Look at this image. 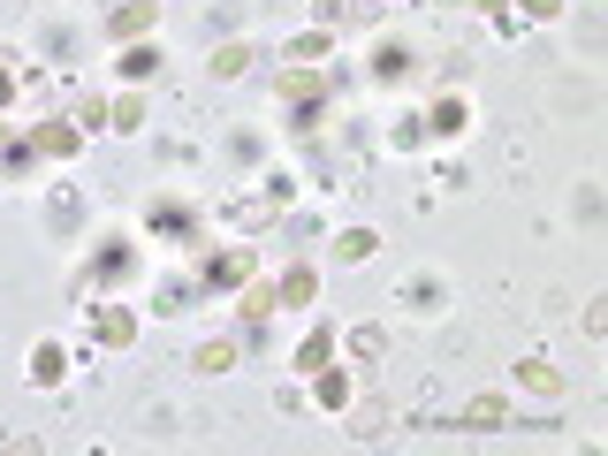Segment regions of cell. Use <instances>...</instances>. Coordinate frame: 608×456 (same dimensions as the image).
Instances as JSON below:
<instances>
[{
	"instance_id": "603a6c76",
	"label": "cell",
	"mask_w": 608,
	"mask_h": 456,
	"mask_svg": "<svg viewBox=\"0 0 608 456\" xmlns=\"http://www.w3.org/2000/svg\"><path fill=\"white\" fill-rule=\"evenodd\" d=\"M404 304H411V312H442V282H411Z\"/></svg>"
},
{
	"instance_id": "4fadbf2b",
	"label": "cell",
	"mask_w": 608,
	"mask_h": 456,
	"mask_svg": "<svg viewBox=\"0 0 608 456\" xmlns=\"http://www.w3.org/2000/svg\"><path fill=\"white\" fill-rule=\"evenodd\" d=\"M115 69H122V77H130V84H145V77H160V46H145V38H130V46H122V61H115Z\"/></svg>"
},
{
	"instance_id": "9c48e42d",
	"label": "cell",
	"mask_w": 608,
	"mask_h": 456,
	"mask_svg": "<svg viewBox=\"0 0 608 456\" xmlns=\"http://www.w3.org/2000/svg\"><path fill=\"white\" fill-rule=\"evenodd\" d=\"M244 365V350L221 335V342H198V358H190V373H206V381H221V373H236Z\"/></svg>"
},
{
	"instance_id": "ffe728a7",
	"label": "cell",
	"mask_w": 608,
	"mask_h": 456,
	"mask_svg": "<svg viewBox=\"0 0 608 456\" xmlns=\"http://www.w3.org/2000/svg\"><path fill=\"white\" fill-rule=\"evenodd\" d=\"M404 69H411V46H396V38H388V46L373 54V77H388V84H396Z\"/></svg>"
},
{
	"instance_id": "ac0fdd59",
	"label": "cell",
	"mask_w": 608,
	"mask_h": 456,
	"mask_svg": "<svg viewBox=\"0 0 608 456\" xmlns=\"http://www.w3.org/2000/svg\"><path fill=\"white\" fill-rule=\"evenodd\" d=\"M373 252H381L373 229H342V236H335V259H342V267H358V259H373Z\"/></svg>"
},
{
	"instance_id": "7c38bea8",
	"label": "cell",
	"mask_w": 608,
	"mask_h": 456,
	"mask_svg": "<svg viewBox=\"0 0 608 456\" xmlns=\"http://www.w3.org/2000/svg\"><path fill=\"white\" fill-rule=\"evenodd\" d=\"M517 388H533V396H548V404H556V396H563V365L525 358V365H517Z\"/></svg>"
},
{
	"instance_id": "5bb4252c",
	"label": "cell",
	"mask_w": 608,
	"mask_h": 456,
	"mask_svg": "<svg viewBox=\"0 0 608 456\" xmlns=\"http://www.w3.org/2000/svg\"><path fill=\"white\" fill-rule=\"evenodd\" d=\"M152 236H167V244H190V236H198V221H190L183 206H152Z\"/></svg>"
},
{
	"instance_id": "2e32d148",
	"label": "cell",
	"mask_w": 608,
	"mask_h": 456,
	"mask_svg": "<svg viewBox=\"0 0 608 456\" xmlns=\"http://www.w3.org/2000/svg\"><path fill=\"white\" fill-rule=\"evenodd\" d=\"M327 358H335V327H312V335L297 342V373H319Z\"/></svg>"
},
{
	"instance_id": "d6986e66",
	"label": "cell",
	"mask_w": 608,
	"mask_h": 456,
	"mask_svg": "<svg viewBox=\"0 0 608 456\" xmlns=\"http://www.w3.org/2000/svg\"><path fill=\"white\" fill-rule=\"evenodd\" d=\"M236 312H244V319L259 327L267 312H282V297H274V290H259V282H244V290H236Z\"/></svg>"
},
{
	"instance_id": "30bf717a",
	"label": "cell",
	"mask_w": 608,
	"mask_h": 456,
	"mask_svg": "<svg viewBox=\"0 0 608 456\" xmlns=\"http://www.w3.org/2000/svg\"><path fill=\"white\" fill-rule=\"evenodd\" d=\"M107 130H115V138H138V130H145V100H138V92H115V100H107Z\"/></svg>"
},
{
	"instance_id": "d4e9b609",
	"label": "cell",
	"mask_w": 608,
	"mask_h": 456,
	"mask_svg": "<svg viewBox=\"0 0 608 456\" xmlns=\"http://www.w3.org/2000/svg\"><path fill=\"white\" fill-rule=\"evenodd\" d=\"M479 8L494 15V31H517V8H510V0H479Z\"/></svg>"
},
{
	"instance_id": "6da1fadb",
	"label": "cell",
	"mask_w": 608,
	"mask_h": 456,
	"mask_svg": "<svg viewBox=\"0 0 608 456\" xmlns=\"http://www.w3.org/2000/svg\"><path fill=\"white\" fill-rule=\"evenodd\" d=\"M77 145H84V130L54 115V122H38V130L23 138V152H15V167H23V160H69V152H77Z\"/></svg>"
},
{
	"instance_id": "cb8c5ba5",
	"label": "cell",
	"mask_w": 608,
	"mask_h": 456,
	"mask_svg": "<svg viewBox=\"0 0 608 456\" xmlns=\"http://www.w3.org/2000/svg\"><path fill=\"white\" fill-rule=\"evenodd\" d=\"M563 0H517V23H556Z\"/></svg>"
},
{
	"instance_id": "5b68a950",
	"label": "cell",
	"mask_w": 608,
	"mask_h": 456,
	"mask_svg": "<svg viewBox=\"0 0 608 456\" xmlns=\"http://www.w3.org/2000/svg\"><path fill=\"white\" fill-rule=\"evenodd\" d=\"M61 381H69V342L46 335V342L31 350V388H61Z\"/></svg>"
},
{
	"instance_id": "3957f363",
	"label": "cell",
	"mask_w": 608,
	"mask_h": 456,
	"mask_svg": "<svg viewBox=\"0 0 608 456\" xmlns=\"http://www.w3.org/2000/svg\"><path fill=\"white\" fill-rule=\"evenodd\" d=\"M92 342L100 350H130L138 342V312L130 304H92Z\"/></svg>"
},
{
	"instance_id": "8992f818",
	"label": "cell",
	"mask_w": 608,
	"mask_h": 456,
	"mask_svg": "<svg viewBox=\"0 0 608 456\" xmlns=\"http://www.w3.org/2000/svg\"><path fill=\"white\" fill-rule=\"evenodd\" d=\"M350 396H358V381H350L342 365H319V373H312V404H319V411H350Z\"/></svg>"
},
{
	"instance_id": "277c9868",
	"label": "cell",
	"mask_w": 608,
	"mask_h": 456,
	"mask_svg": "<svg viewBox=\"0 0 608 456\" xmlns=\"http://www.w3.org/2000/svg\"><path fill=\"white\" fill-rule=\"evenodd\" d=\"M152 23H160V8H152V0H122V8L107 15V38H115V46H130V38H145Z\"/></svg>"
},
{
	"instance_id": "8fae6325",
	"label": "cell",
	"mask_w": 608,
	"mask_h": 456,
	"mask_svg": "<svg viewBox=\"0 0 608 456\" xmlns=\"http://www.w3.org/2000/svg\"><path fill=\"white\" fill-rule=\"evenodd\" d=\"M130 267H138V252H130V244H115V252H100V267L84 274V297H100V282H122Z\"/></svg>"
},
{
	"instance_id": "7402d4cb",
	"label": "cell",
	"mask_w": 608,
	"mask_h": 456,
	"mask_svg": "<svg viewBox=\"0 0 608 456\" xmlns=\"http://www.w3.org/2000/svg\"><path fill=\"white\" fill-rule=\"evenodd\" d=\"M244 69H252V46H221L213 54V77H244Z\"/></svg>"
},
{
	"instance_id": "4316f807",
	"label": "cell",
	"mask_w": 608,
	"mask_h": 456,
	"mask_svg": "<svg viewBox=\"0 0 608 456\" xmlns=\"http://www.w3.org/2000/svg\"><path fill=\"white\" fill-rule=\"evenodd\" d=\"M0 145H8V115H0Z\"/></svg>"
},
{
	"instance_id": "e0dca14e",
	"label": "cell",
	"mask_w": 608,
	"mask_h": 456,
	"mask_svg": "<svg viewBox=\"0 0 608 456\" xmlns=\"http://www.w3.org/2000/svg\"><path fill=\"white\" fill-rule=\"evenodd\" d=\"M327 46H335L327 31H297V38H290V69H319V61H327Z\"/></svg>"
},
{
	"instance_id": "9a60e30c",
	"label": "cell",
	"mask_w": 608,
	"mask_h": 456,
	"mask_svg": "<svg viewBox=\"0 0 608 456\" xmlns=\"http://www.w3.org/2000/svg\"><path fill=\"white\" fill-rule=\"evenodd\" d=\"M274 297H282V304H297V312H304V304L319 297V267H290V274H282V290H274Z\"/></svg>"
},
{
	"instance_id": "83f0119b",
	"label": "cell",
	"mask_w": 608,
	"mask_h": 456,
	"mask_svg": "<svg viewBox=\"0 0 608 456\" xmlns=\"http://www.w3.org/2000/svg\"><path fill=\"white\" fill-rule=\"evenodd\" d=\"M365 8H381V0H365Z\"/></svg>"
},
{
	"instance_id": "484cf974",
	"label": "cell",
	"mask_w": 608,
	"mask_h": 456,
	"mask_svg": "<svg viewBox=\"0 0 608 456\" xmlns=\"http://www.w3.org/2000/svg\"><path fill=\"white\" fill-rule=\"evenodd\" d=\"M15 84H23V77H15V69H8V61H0V115H8V107H15Z\"/></svg>"
},
{
	"instance_id": "44dd1931",
	"label": "cell",
	"mask_w": 608,
	"mask_h": 456,
	"mask_svg": "<svg viewBox=\"0 0 608 456\" xmlns=\"http://www.w3.org/2000/svg\"><path fill=\"white\" fill-rule=\"evenodd\" d=\"M342 342H350V358H358V365H365V358H381V350H388V335H381V327H350V335H342Z\"/></svg>"
},
{
	"instance_id": "52a82bcc",
	"label": "cell",
	"mask_w": 608,
	"mask_h": 456,
	"mask_svg": "<svg viewBox=\"0 0 608 456\" xmlns=\"http://www.w3.org/2000/svg\"><path fill=\"white\" fill-rule=\"evenodd\" d=\"M456 426H464V434H494V426H510V396H471Z\"/></svg>"
},
{
	"instance_id": "ba28073f",
	"label": "cell",
	"mask_w": 608,
	"mask_h": 456,
	"mask_svg": "<svg viewBox=\"0 0 608 456\" xmlns=\"http://www.w3.org/2000/svg\"><path fill=\"white\" fill-rule=\"evenodd\" d=\"M464 130H471V107H464V100H434V107H426V138H464Z\"/></svg>"
},
{
	"instance_id": "7a4b0ae2",
	"label": "cell",
	"mask_w": 608,
	"mask_h": 456,
	"mask_svg": "<svg viewBox=\"0 0 608 456\" xmlns=\"http://www.w3.org/2000/svg\"><path fill=\"white\" fill-rule=\"evenodd\" d=\"M244 282H252V244L213 252V259H206V274H198V290H244Z\"/></svg>"
}]
</instances>
